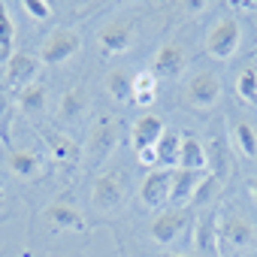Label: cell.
I'll list each match as a JSON object with an SVG mask.
<instances>
[{
  "instance_id": "1",
  "label": "cell",
  "mask_w": 257,
  "mask_h": 257,
  "mask_svg": "<svg viewBox=\"0 0 257 257\" xmlns=\"http://www.w3.org/2000/svg\"><path fill=\"white\" fill-rule=\"evenodd\" d=\"M79 46H82V37L73 31V28H58V31H52L49 34V40L43 43V49H40V61L43 64H64V61H70L76 52H79Z\"/></svg>"
},
{
  "instance_id": "2",
  "label": "cell",
  "mask_w": 257,
  "mask_h": 257,
  "mask_svg": "<svg viewBox=\"0 0 257 257\" xmlns=\"http://www.w3.org/2000/svg\"><path fill=\"white\" fill-rule=\"evenodd\" d=\"M239 49V25L233 19H221L212 31H209V40H206V52L212 58H230L233 52Z\"/></svg>"
},
{
  "instance_id": "3",
  "label": "cell",
  "mask_w": 257,
  "mask_h": 257,
  "mask_svg": "<svg viewBox=\"0 0 257 257\" xmlns=\"http://www.w3.org/2000/svg\"><path fill=\"white\" fill-rule=\"evenodd\" d=\"M121 197H124V185H121V176H118V173H103V176H97V182H94V188H91V200H94V206H97L100 212L115 209V206L121 203Z\"/></svg>"
},
{
  "instance_id": "4",
  "label": "cell",
  "mask_w": 257,
  "mask_h": 257,
  "mask_svg": "<svg viewBox=\"0 0 257 257\" xmlns=\"http://www.w3.org/2000/svg\"><path fill=\"white\" fill-rule=\"evenodd\" d=\"M188 221L191 215L182 212V209H173V212H161L155 221H152V239L161 242V245H170L182 230H188Z\"/></svg>"
},
{
  "instance_id": "5",
  "label": "cell",
  "mask_w": 257,
  "mask_h": 257,
  "mask_svg": "<svg viewBox=\"0 0 257 257\" xmlns=\"http://www.w3.org/2000/svg\"><path fill=\"white\" fill-rule=\"evenodd\" d=\"M118 143V124L112 118H100L94 127H91V137H88V152L94 161H103Z\"/></svg>"
},
{
  "instance_id": "6",
  "label": "cell",
  "mask_w": 257,
  "mask_h": 257,
  "mask_svg": "<svg viewBox=\"0 0 257 257\" xmlns=\"http://www.w3.org/2000/svg\"><path fill=\"white\" fill-rule=\"evenodd\" d=\"M185 64H188L185 49H182V46H176V43H167V46H161V52H158V58H155L152 73H155L158 79H179V76L185 73Z\"/></svg>"
},
{
  "instance_id": "7",
  "label": "cell",
  "mask_w": 257,
  "mask_h": 257,
  "mask_svg": "<svg viewBox=\"0 0 257 257\" xmlns=\"http://www.w3.org/2000/svg\"><path fill=\"white\" fill-rule=\"evenodd\" d=\"M97 43H100V49H103L106 55H121V52L131 49L134 31H131V25H127V22H109V25L97 34Z\"/></svg>"
},
{
  "instance_id": "8",
  "label": "cell",
  "mask_w": 257,
  "mask_h": 257,
  "mask_svg": "<svg viewBox=\"0 0 257 257\" xmlns=\"http://www.w3.org/2000/svg\"><path fill=\"white\" fill-rule=\"evenodd\" d=\"M140 197L149 209H158L170 203V170H152L140 188Z\"/></svg>"
},
{
  "instance_id": "9",
  "label": "cell",
  "mask_w": 257,
  "mask_h": 257,
  "mask_svg": "<svg viewBox=\"0 0 257 257\" xmlns=\"http://www.w3.org/2000/svg\"><path fill=\"white\" fill-rule=\"evenodd\" d=\"M218 94H221V82H218L215 73H197V76L188 82V97H191V103L200 106V109H209V106L218 100Z\"/></svg>"
},
{
  "instance_id": "10",
  "label": "cell",
  "mask_w": 257,
  "mask_h": 257,
  "mask_svg": "<svg viewBox=\"0 0 257 257\" xmlns=\"http://www.w3.org/2000/svg\"><path fill=\"white\" fill-rule=\"evenodd\" d=\"M40 73V61L34 58V55H28V52H13L10 55V61H7V79H10V85H31L34 82V76Z\"/></svg>"
},
{
  "instance_id": "11",
  "label": "cell",
  "mask_w": 257,
  "mask_h": 257,
  "mask_svg": "<svg viewBox=\"0 0 257 257\" xmlns=\"http://www.w3.org/2000/svg\"><path fill=\"white\" fill-rule=\"evenodd\" d=\"M164 134H167V124H164L158 115H143V118L134 124V146H137V152L155 149Z\"/></svg>"
},
{
  "instance_id": "12",
  "label": "cell",
  "mask_w": 257,
  "mask_h": 257,
  "mask_svg": "<svg viewBox=\"0 0 257 257\" xmlns=\"http://www.w3.org/2000/svg\"><path fill=\"white\" fill-rule=\"evenodd\" d=\"M203 176H206V173H188V170L170 173V203L182 206V203L194 200V191H197V185L203 182Z\"/></svg>"
},
{
  "instance_id": "13",
  "label": "cell",
  "mask_w": 257,
  "mask_h": 257,
  "mask_svg": "<svg viewBox=\"0 0 257 257\" xmlns=\"http://www.w3.org/2000/svg\"><path fill=\"white\" fill-rule=\"evenodd\" d=\"M43 218H46L52 227H58V230H76V233L85 230V218H82V212L73 209L70 203H52V206L43 212Z\"/></svg>"
},
{
  "instance_id": "14",
  "label": "cell",
  "mask_w": 257,
  "mask_h": 257,
  "mask_svg": "<svg viewBox=\"0 0 257 257\" xmlns=\"http://www.w3.org/2000/svg\"><path fill=\"white\" fill-rule=\"evenodd\" d=\"M218 236H221V245L224 248H245V245L254 242V230H251V224L245 218H227L221 224Z\"/></svg>"
},
{
  "instance_id": "15",
  "label": "cell",
  "mask_w": 257,
  "mask_h": 257,
  "mask_svg": "<svg viewBox=\"0 0 257 257\" xmlns=\"http://www.w3.org/2000/svg\"><path fill=\"white\" fill-rule=\"evenodd\" d=\"M206 167H209V155H206L203 143L197 137H185L182 140V152H179V170L206 173Z\"/></svg>"
},
{
  "instance_id": "16",
  "label": "cell",
  "mask_w": 257,
  "mask_h": 257,
  "mask_svg": "<svg viewBox=\"0 0 257 257\" xmlns=\"http://www.w3.org/2000/svg\"><path fill=\"white\" fill-rule=\"evenodd\" d=\"M218 221H215V215H203L200 221H197V233H194V242H197V248L203 251V254H209V257H218V248H221V236H218Z\"/></svg>"
},
{
  "instance_id": "17",
  "label": "cell",
  "mask_w": 257,
  "mask_h": 257,
  "mask_svg": "<svg viewBox=\"0 0 257 257\" xmlns=\"http://www.w3.org/2000/svg\"><path fill=\"white\" fill-rule=\"evenodd\" d=\"M10 167H13L16 176L34 179V176L43 170V161H40V155L31 152V149H16V152H10Z\"/></svg>"
},
{
  "instance_id": "18",
  "label": "cell",
  "mask_w": 257,
  "mask_h": 257,
  "mask_svg": "<svg viewBox=\"0 0 257 257\" xmlns=\"http://www.w3.org/2000/svg\"><path fill=\"white\" fill-rule=\"evenodd\" d=\"M19 106H22L28 115L43 112V106H46V85H43V82H31V85H25V88L19 91Z\"/></svg>"
},
{
  "instance_id": "19",
  "label": "cell",
  "mask_w": 257,
  "mask_h": 257,
  "mask_svg": "<svg viewBox=\"0 0 257 257\" xmlns=\"http://www.w3.org/2000/svg\"><path fill=\"white\" fill-rule=\"evenodd\" d=\"M155 152H158V167H173V164H179L182 137H179V134H173V131H167V134L161 137V143L155 146Z\"/></svg>"
},
{
  "instance_id": "20",
  "label": "cell",
  "mask_w": 257,
  "mask_h": 257,
  "mask_svg": "<svg viewBox=\"0 0 257 257\" xmlns=\"http://www.w3.org/2000/svg\"><path fill=\"white\" fill-rule=\"evenodd\" d=\"M106 91H109L115 100L127 103V100H134V79L127 76L124 70H112V73L106 76Z\"/></svg>"
},
{
  "instance_id": "21",
  "label": "cell",
  "mask_w": 257,
  "mask_h": 257,
  "mask_svg": "<svg viewBox=\"0 0 257 257\" xmlns=\"http://www.w3.org/2000/svg\"><path fill=\"white\" fill-rule=\"evenodd\" d=\"M155 91H158V76H155L152 70H146V73H140V76L134 79V103L149 106V103L155 100Z\"/></svg>"
},
{
  "instance_id": "22",
  "label": "cell",
  "mask_w": 257,
  "mask_h": 257,
  "mask_svg": "<svg viewBox=\"0 0 257 257\" xmlns=\"http://www.w3.org/2000/svg\"><path fill=\"white\" fill-rule=\"evenodd\" d=\"M13 40H16V25L7 13V4H0V58H7L13 55Z\"/></svg>"
},
{
  "instance_id": "23",
  "label": "cell",
  "mask_w": 257,
  "mask_h": 257,
  "mask_svg": "<svg viewBox=\"0 0 257 257\" xmlns=\"http://www.w3.org/2000/svg\"><path fill=\"white\" fill-rule=\"evenodd\" d=\"M236 91L245 103H257V70H242L239 73V82H236Z\"/></svg>"
},
{
  "instance_id": "24",
  "label": "cell",
  "mask_w": 257,
  "mask_h": 257,
  "mask_svg": "<svg viewBox=\"0 0 257 257\" xmlns=\"http://www.w3.org/2000/svg\"><path fill=\"white\" fill-rule=\"evenodd\" d=\"M236 140H239L245 158H254V155H257V134H254V127H251L248 121H239V124H236Z\"/></svg>"
},
{
  "instance_id": "25",
  "label": "cell",
  "mask_w": 257,
  "mask_h": 257,
  "mask_svg": "<svg viewBox=\"0 0 257 257\" xmlns=\"http://www.w3.org/2000/svg\"><path fill=\"white\" fill-rule=\"evenodd\" d=\"M49 146H52V152H55V158L58 161H76V155H79V149L70 143V140H64V137H49Z\"/></svg>"
},
{
  "instance_id": "26",
  "label": "cell",
  "mask_w": 257,
  "mask_h": 257,
  "mask_svg": "<svg viewBox=\"0 0 257 257\" xmlns=\"http://www.w3.org/2000/svg\"><path fill=\"white\" fill-rule=\"evenodd\" d=\"M218 182H221V179H215L212 173H209V176H203V182L197 185V191H194V200H191V203H209V200L215 197V191H218Z\"/></svg>"
},
{
  "instance_id": "27",
  "label": "cell",
  "mask_w": 257,
  "mask_h": 257,
  "mask_svg": "<svg viewBox=\"0 0 257 257\" xmlns=\"http://www.w3.org/2000/svg\"><path fill=\"white\" fill-rule=\"evenodd\" d=\"M82 91H70V94H64V100H61V118H76L79 112H82Z\"/></svg>"
},
{
  "instance_id": "28",
  "label": "cell",
  "mask_w": 257,
  "mask_h": 257,
  "mask_svg": "<svg viewBox=\"0 0 257 257\" xmlns=\"http://www.w3.org/2000/svg\"><path fill=\"white\" fill-rule=\"evenodd\" d=\"M22 7H25V13L31 19H40V22H46L52 16V4H49V0H22Z\"/></svg>"
},
{
  "instance_id": "29",
  "label": "cell",
  "mask_w": 257,
  "mask_h": 257,
  "mask_svg": "<svg viewBox=\"0 0 257 257\" xmlns=\"http://www.w3.org/2000/svg\"><path fill=\"white\" fill-rule=\"evenodd\" d=\"M140 164L143 167H158V152L155 149H143L140 152Z\"/></svg>"
},
{
  "instance_id": "30",
  "label": "cell",
  "mask_w": 257,
  "mask_h": 257,
  "mask_svg": "<svg viewBox=\"0 0 257 257\" xmlns=\"http://www.w3.org/2000/svg\"><path fill=\"white\" fill-rule=\"evenodd\" d=\"M248 191H251V194L257 197V179H251V182H248Z\"/></svg>"
},
{
  "instance_id": "31",
  "label": "cell",
  "mask_w": 257,
  "mask_h": 257,
  "mask_svg": "<svg viewBox=\"0 0 257 257\" xmlns=\"http://www.w3.org/2000/svg\"><path fill=\"white\" fill-rule=\"evenodd\" d=\"M164 257H185V254H164Z\"/></svg>"
},
{
  "instance_id": "32",
  "label": "cell",
  "mask_w": 257,
  "mask_h": 257,
  "mask_svg": "<svg viewBox=\"0 0 257 257\" xmlns=\"http://www.w3.org/2000/svg\"><path fill=\"white\" fill-rule=\"evenodd\" d=\"M0 203H4V191H0Z\"/></svg>"
}]
</instances>
